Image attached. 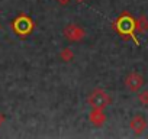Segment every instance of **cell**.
Masks as SVG:
<instances>
[{
    "mask_svg": "<svg viewBox=\"0 0 148 139\" xmlns=\"http://www.w3.org/2000/svg\"><path fill=\"white\" fill-rule=\"evenodd\" d=\"M125 84H126V87H128L131 91H138V90L144 86V78H142V76L138 74V73H131V74L126 76Z\"/></svg>",
    "mask_w": 148,
    "mask_h": 139,
    "instance_id": "cell-1",
    "label": "cell"
},
{
    "mask_svg": "<svg viewBox=\"0 0 148 139\" xmlns=\"http://www.w3.org/2000/svg\"><path fill=\"white\" fill-rule=\"evenodd\" d=\"M135 28L139 31V32H144V31H147L148 29V19L147 18H139V20L136 22V25H135Z\"/></svg>",
    "mask_w": 148,
    "mask_h": 139,
    "instance_id": "cell-8",
    "label": "cell"
},
{
    "mask_svg": "<svg viewBox=\"0 0 148 139\" xmlns=\"http://www.w3.org/2000/svg\"><path fill=\"white\" fill-rule=\"evenodd\" d=\"M89 102H90V104L93 106V107H99V109H102V107H105L108 103H109V97H108V94L105 93V91H95L92 96H90V99H89Z\"/></svg>",
    "mask_w": 148,
    "mask_h": 139,
    "instance_id": "cell-2",
    "label": "cell"
},
{
    "mask_svg": "<svg viewBox=\"0 0 148 139\" xmlns=\"http://www.w3.org/2000/svg\"><path fill=\"white\" fill-rule=\"evenodd\" d=\"M64 32H65V36L71 41H80L84 35V31L80 29L77 25H68Z\"/></svg>",
    "mask_w": 148,
    "mask_h": 139,
    "instance_id": "cell-3",
    "label": "cell"
},
{
    "mask_svg": "<svg viewBox=\"0 0 148 139\" xmlns=\"http://www.w3.org/2000/svg\"><path fill=\"white\" fill-rule=\"evenodd\" d=\"M31 22H29V19H26V18H19L18 20H16V23H15V28H16V31L19 32V33H26V32H29L31 31Z\"/></svg>",
    "mask_w": 148,
    "mask_h": 139,
    "instance_id": "cell-6",
    "label": "cell"
},
{
    "mask_svg": "<svg viewBox=\"0 0 148 139\" xmlns=\"http://www.w3.org/2000/svg\"><path fill=\"white\" fill-rule=\"evenodd\" d=\"M118 28H119V31H121L122 33H129V35H132V29L135 28V23L132 22L131 18L123 16V18L118 22Z\"/></svg>",
    "mask_w": 148,
    "mask_h": 139,
    "instance_id": "cell-5",
    "label": "cell"
},
{
    "mask_svg": "<svg viewBox=\"0 0 148 139\" xmlns=\"http://www.w3.org/2000/svg\"><path fill=\"white\" fill-rule=\"evenodd\" d=\"M92 122H93L95 125H102V123L105 122V114H103V112H102L99 107H96V109L92 112Z\"/></svg>",
    "mask_w": 148,
    "mask_h": 139,
    "instance_id": "cell-7",
    "label": "cell"
},
{
    "mask_svg": "<svg viewBox=\"0 0 148 139\" xmlns=\"http://www.w3.org/2000/svg\"><path fill=\"white\" fill-rule=\"evenodd\" d=\"M138 100H139V103H141V104L148 106V90L141 91V93L138 94Z\"/></svg>",
    "mask_w": 148,
    "mask_h": 139,
    "instance_id": "cell-9",
    "label": "cell"
},
{
    "mask_svg": "<svg viewBox=\"0 0 148 139\" xmlns=\"http://www.w3.org/2000/svg\"><path fill=\"white\" fill-rule=\"evenodd\" d=\"M61 58H62L64 61H70V59L73 58V52H71L70 49H64V51L61 52Z\"/></svg>",
    "mask_w": 148,
    "mask_h": 139,
    "instance_id": "cell-10",
    "label": "cell"
},
{
    "mask_svg": "<svg viewBox=\"0 0 148 139\" xmlns=\"http://www.w3.org/2000/svg\"><path fill=\"white\" fill-rule=\"evenodd\" d=\"M3 120H5V117H3V114H2V113H0V125L3 123Z\"/></svg>",
    "mask_w": 148,
    "mask_h": 139,
    "instance_id": "cell-11",
    "label": "cell"
},
{
    "mask_svg": "<svg viewBox=\"0 0 148 139\" xmlns=\"http://www.w3.org/2000/svg\"><path fill=\"white\" fill-rule=\"evenodd\" d=\"M145 127H147V120L144 119V116H141V114L134 116V119L131 120V129L136 135H139V133H142L145 130Z\"/></svg>",
    "mask_w": 148,
    "mask_h": 139,
    "instance_id": "cell-4",
    "label": "cell"
}]
</instances>
